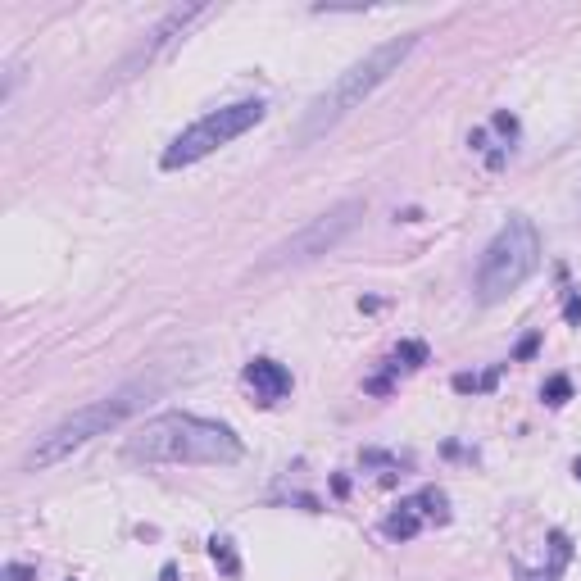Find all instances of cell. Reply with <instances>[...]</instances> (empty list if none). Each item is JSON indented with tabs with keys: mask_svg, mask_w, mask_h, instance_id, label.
Returning a JSON list of instances; mask_svg holds the SVG:
<instances>
[{
	"mask_svg": "<svg viewBox=\"0 0 581 581\" xmlns=\"http://www.w3.org/2000/svg\"><path fill=\"white\" fill-rule=\"evenodd\" d=\"M568 559H572V541H568V532H550V563L545 568H522V563H513V572H518V581H559L563 577V568H568Z\"/></svg>",
	"mask_w": 581,
	"mask_h": 581,
	"instance_id": "9c48e42d",
	"label": "cell"
},
{
	"mask_svg": "<svg viewBox=\"0 0 581 581\" xmlns=\"http://www.w3.org/2000/svg\"><path fill=\"white\" fill-rule=\"evenodd\" d=\"M200 19H209V10H205V5H182V10H168V14H164V23H159V28L150 32L146 41H141V50H137V55H128V60L119 64V78H114V82L132 78V73H137L141 64H150V60H155L159 50H168V46H173V41H178V37H187V28H191V23H200Z\"/></svg>",
	"mask_w": 581,
	"mask_h": 581,
	"instance_id": "52a82bcc",
	"label": "cell"
},
{
	"mask_svg": "<svg viewBox=\"0 0 581 581\" xmlns=\"http://www.w3.org/2000/svg\"><path fill=\"white\" fill-rule=\"evenodd\" d=\"M572 473H577V482H581V459H577V463H572Z\"/></svg>",
	"mask_w": 581,
	"mask_h": 581,
	"instance_id": "ffe728a7",
	"label": "cell"
},
{
	"mask_svg": "<svg viewBox=\"0 0 581 581\" xmlns=\"http://www.w3.org/2000/svg\"><path fill=\"white\" fill-rule=\"evenodd\" d=\"M536 345H541V336H527V341H522L518 350H513V359H532V355H536Z\"/></svg>",
	"mask_w": 581,
	"mask_h": 581,
	"instance_id": "ac0fdd59",
	"label": "cell"
},
{
	"mask_svg": "<svg viewBox=\"0 0 581 581\" xmlns=\"http://www.w3.org/2000/svg\"><path fill=\"white\" fill-rule=\"evenodd\" d=\"M0 581H37V572H32L28 563H5V572H0Z\"/></svg>",
	"mask_w": 581,
	"mask_h": 581,
	"instance_id": "2e32d148",
	"label": "cell"
},
{
	"mask_svg": "<svg viewBox=\"0 0 581 581\" xmlns=\"http://www.w3.org/2000/svg\"><path fill=\"white\" fill-rule=\"evenodd\" d=\"M563 318H568L572 327L581 323V291H568V300H563Z\"/></svg>",
	"mask_w": 581,
	"mask_h": 581,
	"instance_id": "e0dca14e",
	"label": "cell"
},
{
	"mask_svg": "<svg viewBox=\"0 0 581 581\" xmlns=\"http://www.w3.org/2000/svg\"><path fill=\"white\" fill-rule=\"evenodd\" d=\"M209 559H214V568L223 572V577H241V554L227 536H209Z\"/></svg>",
	"mask_w": 581,
	"mask_h": 581,
	"instance_id": "7c38bea8",
	"label": "cell"
},
{
	"mask_svg": "<svg viewBox=\"0 0 581 581\" xmlns=\"http://www.w3.org/2000/svg\"><path fill=\"white\" fill-rule=\"evenodd\" d=\"M382 532L391 536V541H414V536L423 532V513H418V504H414V500H404L400 509H395L391 518L382 522Z\"/></svg>",
	"mask_w": 581,
	"mask_h": 581,
	"instance_id": "30bf717a",
	"label": "cell"
},
{
	"mask_svg": "<svg viewBox=\"0 0 581 581\" xmlns=\"http://www.w3.org/2000/svg\"><path fill=\"white\" fill-rule=\"evenodd\" d=\"M264 100H237V105H223V109H209L205 119H196L191 128H182L178 137L164 146V155H159V168L164 173H178V168H191L200 164V159H209L214 150H223L227 141L246 137L250 128H259L264 123Z\"/></svg>",
	"mask_w": 581,
	"mask_h": 581,
	"instance_id": "5b68a950",
	"label": "cell"
},
{
	"mask_svg": "<svg viewBox=\"0 0 581 581\" xmlns=\"http://www.w3.org/2000/svg\"><path fill=\"white\" fill-rule=\"evenodd\" d=\"M541 400L550 404V409H559V404H568V400H572V382H568V377H550V382L541 386Z\"/></svg>",
	"mask_w": 581,
	"mask_h": 581,
	"instance_id": "9a60e30c",
	"label": "cell"
},
{
	"mask_svg": "<svg viewBox=\"0 0 581 581\" xmlns=\"http://www.w3.org/2000/svg\"><path fill=\"white\" fill-rule=\"evenodd\" d=\"M128 459L141 463H237L246 454L241 436L196 414H159L128 436Z\"/></svg>",
	"mask_w": 581,
	"mask_h": 581,
	"instance_id": "7a4b0ae2",
	"label": "cell"
},
{
	"mask_svg": "<svg viewBox=\"0 0 581 581\" xmlns=\"http://www.w3.org/2000/svg\"><path fill=\"white\" fill-rule=\"evenodd\" d=\"M246 386L255 391V404L273 409V404H282L286 395H291V373H286L277 359H250V364H246Z\"/></svg>",
	"mask_w": 581,
	"mask_h": 581,
	"instance_id": "ba28073f",
	"label": "cell"
},
{
	"mask_svg": "<svg viewBox=\"0 0 581 581\" xmlns=\"http://www.w3.org/2000/svg\"><path fill=\"white\" fill-rule=\"evenodd\" d=\"M155 386L159 382H150V377H146V382H132V386H123V391L105 395V400L87 404V409H78V414H69L64 423L50 427L46 436H37V445L28 450L23 468H28V473H46V468H55V463L69 459L73 450H82L87 441H96V436L114 432V427L128 423L141 404L155 395Z\"/></svg>",
	"mask_w": 581,
	"mask_h": 581,
	"instance_id": "3957f363",
	"label": "cell"
},
{
	"mask_svg": "<svg viewBox=\"0 0 581 581\" xmlns=\"http://www.w3.org/2000/svg\"><path fill=\"white\" fill-rule=\"evenodd\" d=\"M159 581H178V563H164V568H159Z\"/></svg>",
	"mask_w": 581,
	"mask_h": 581,
	"instance_id": "d6986e66",
	"label": "cell"
},
{
	"mask_svg": "<svg viewBox=\"0 0 581 581\" xmlns=\"http://www.w3.org/2000/svg\"><path fill=\"white\" fill-rule=\"evenodd\" d=\"M423 364H432V350H427L423 341H400L391 350V359H386V368H391V373H400V368H404V373H418Z\"/></svg>",
	"mask_w": 581,
	"mask_h": 581,
	"instance_id": "8fae6325",
	"label": "cell"
},
{
	"mask_svg": "<svg viewBox=\"0 0 581 581\" xmlns=\"http://www.w3.org/2000/svg\"><path fill=\"white\" fill-rule=\"evenodd\" d=\"M418 513L423 518H436V522H450V500H445V491H436V486H423V491L414 495Z\"/></svg>",
	"mask_w": 581,
	"mask_h": 581,
	"instance_id": "4fadbf2b",
	"label": "cell"
},
{
	"mask_svg": "<svg viewBox=\"0 0 581 581\" xmlns=\"http://www.w3.org/2000/svg\"><path fill=\"white\" fill-rule=\"evenodd\" d=\"M541 268V232L532 218L513 214L509 223L495 232V241L486 246L482 264H477V300L482 305H500L518 291L527 277Z\"/></svg>",
	"mask_w": 581,
	"mask_h": 581,
	"instance_id": "277c9868",
	"label": "cell"
},
{
	"mask_svg": "<svg viewBox=\"0 0 581 581\" xmlns=\"http://www.w3.org/2000/svg\"><path fill=\"white\" fill-rule=\"evenodd\" d=\"M495 382H500V368H491V373H459L454 377V391L477 395V391H495Z\"/></svg>",
	"mask_w": 581,
	"mask_h": 581,
	"instance_id": "5bb4252c",
	"label": "cell"
},
{
	"mask_svg": "<svg viewBox=\"0 0 581 581\" xmlns=\"http://www.w3.org/2000/svg\"><path fill=\"white\" fill-rule=\"evenodd\" d=\"M414 46H418V32H409V37H391V41H382V46L368 50L364 60H355L345 73H336V78L309 100L305 114H300L296 146H309V141H318L323 132H332L345 114H355V109L364 105L391 73H400V64L414 55Z\"/></svg>",
	"mask_w": 581,
	"mask_h": 581,
	"instance_id": "6da1fadb",
	"label": "cell"
},
{
	"mask_svg": "<svg viewBox=\"0 0 581 581\" xmlns=\"http://www.w3.org/2000/svg\"><path fill=\"white\" fill-rule=\"evenodd\" d=\"M359 218H364V200H341V205H332L327 214H318L314 223H305L296 232V237H286L282 246L268 250L264 268H286V264H309V259L327 255V250H336L350 232L359 227Z\"/></svg>",
	"mask_w": 581,
	"mask_h": 581,
	"instance_id": "8992f818",
	"label": "cell"
}]
</instances>
